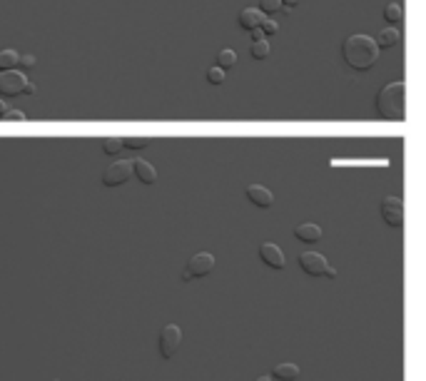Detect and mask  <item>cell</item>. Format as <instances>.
Here are the masks:
<instances>
[{
  "label": "cell",
  "mask_w": 426,
  "mask_h": 381,
  "mask_svg": "<svg viewBox=\"0 0 426 381\" xmlns=\"http://www.w3.org/2000/svg\"><path fill=\"white\" fill-rule=\"evenodd\" d=\"M262 6H260V10L267 15V13H279L282 10V0H260Z\"/></svg>",
  "instance_id": "cb8c5ba5"
},
{
  "label": "cell",
  "mask_w": 426,
  "mask_h": 381,
  "mask_svg": "<svg viewBox=\"0 0 426 381\" xmlns=\"http://www.w3.org/2000/svg\"><path fill=\"white\" fill-rule=\"evenodd\" d=\"M399 40H402V33H399L397 28H384L381 30L379 35H376V48H394V45H399Z\"/></svg>",
  "instance_id": "9a60e30c"
},
{
  "label": "cell",
  "mask_w": 426,
  "mask_h": 381,
  "mask_svg": "<svg viewBox=\"0 0 426 381\" xmlns=\"http://www.w3.org/2000/svg\"><path fill=\"white\" fill-rule=\"evenodd\" d=\"M260 30L264 33V38H269V35H277L279 33V23L277 20H272V17H264L260 25Z\"/></svg>",
  "instance_id": "603a6c76"
},
{
  "label": "cell",
  "mask_w": 426,
  "mask_h": 381,
  "mask_svg": "<svg viewBox=\"0 0 426 381\" xmlns=\"http://www.w3.org/2000/svg\"><path fill=\"white\" fill-rule=\"evenodd\" d=\"M212 269H215V257H212L210 252H199V254H194L192 259L185 264L180 277H182V282H192V279L207 277Z\"/></svg>",
  "instance_id": "5b68a950"
},
{
  "label": "cell",
  "mask_w": 426,
  "mask_h": 381,
  "mask_svg": "<svg viewBox=\"0 0 426 381\" xmlns=\"http://www.w3.org/2000/svg\"><path fill=\"white\" fill-rule=\"evenodd\" d=\"M264 13L260 10V8H245V10L239 13V28L242 30H257L262 25V20H264Z\"/></svg>",
  "instance_id": "4fadbf2b"
},
{
  "label": "cell",
  "mask_w": 426,
  "mask_h": 381,
  "mask_svg": "<svg viewBox=\"0 0 426 381\" xmlns=\"http://www.w3.org/2000/svg\"><path fill=\"white\" fill-rule=\"evenodd\" d=\"M132 177V167L127 159H118L108 170L103 172V185L105 187H120V185H125L127 180Z\"/></svg>",
  "instance_id": "ba28073f"
},
{
  "label": "cell",
  "mask_w": 426,
  "mask_h": 381,
  "mask_svg": "<svg viewBox=\"0 0 426 381\" xmlns=\"http://www.w3.org/2000/svg\"><path fill=\"white\" fill-rule=\"evenodd\" d=\"M35 85L28 82L20 70H0V97H15V95H33Z\"/></svg>",
  "instance_id": "3957f363"
},
{
  "label": "cell",
  "mask_w": 426,
  "mask_h": 381,
  "mask_svg": "<svg viewBox=\"0 0 426 381\" xmlns=\"http://www.w3.org/2000/svg\"><path fill=\"white\" fill-rule=\"evenodd\" d=\"M255 381H272V376H257Z\"/></svg>",
  "instance_id": "f546056e"
},
{
  "label": "cell",
  "mask_w": 426,
  "mask_h": 381,
  "mask_svg": "<svg viewBox=\"0 0 426 381\" xmlns=\"http://www.w3.org/2000/svg\"><path fill=\"white\" fill-rule=\"evenodd\" d=\"M122 148H125V145H122V137H105L103 140V152L108 154H118Z\"/></svg>",
  "instance_id": "ffe728a7"
},
{
  "label": "cell",
  "mask_w": 426,
  "mask_h": 381,
  "mask_svg": "<svg viewBox=\"0 0 426 381\" xmlns=\"http://www.w3.org/2000/svg\"><path fill=\"white\" fill-rule=\"evenodd\" d=\"M301 0H282V10H292V8L299 6Z\"/></svg>",
  "instance_id": "4316f807"
},
{
  "label": "cell",
  "mask_w": 426,
  "mask_h": 381,
  "mask_svg": "<svg viewBox=\"0 0 426 381\" xmlns=\"http://www.w3.org/2000/svg\"><path fill=\"white\" fill-rule=\"evenodd\" d=\"M299 374H301V369L297 364H292V361H282V364H277L272 371V376L277 381H297Z\"/></svg>",
  "instance_id": "5bb4252c"
},
{
  "label": "cell",
  "mask_w": 426,
  "mask_h": 381,
  "mask_svg": "<svg viewBox=\"0 0 426 381\" xmlns=\"http://www.w3.org/2000/svg\"><path fill=\"white\" fill-rule=\"evenodd\" d=\"M6 120H10V122H23L25 120V113H20V110H8L6 115H3Z\"/></svg>",
  "instance_id": "d4e9b609"
},
{
  "label": "cell",
  "mask_w": 426,
  "mask_h": 381,
  "mask_svg": "<svg viewBox=\"0 0 426 381\" xmlns=\"http://www.w3.org/2000/svg\"><path fill=\"white\" fill-rule=\"evenodd\" d=\"M376 115L384 120H404V115H406V85L402 80L387 82L376 92Z\"/></svg>",
  "instance_id": "7a4b0ae2"
},
{
  "label": "cell",
  "mask_w": 426,
  "mask_h": 381,
  "mask_svg": "<svg viewBox=\"0 0 426 381\" xmlns=\"http://www.w3.org/2000/svg\"><path fill=\"white\" fill-rule=\"evenodd\" d=\"M247 199L260 210H269L274 205V194L267 187H262V185H250L247 187Z\"/></svg>",
  "instance_id": "30bf717a"
},
{
  "label": "cell",
  "mask_w": 426,
  "mask_h": 381,
  "mask_svg": "<svg viewBox=\"0 0 426 381\" xmlns=\"http://www.w3.org/2000/svg\"><path fill=\"white\" fill-rule=\"evenodd\" d=\"M257 40H264V33H262L260 28H257V30H252V43H257Z\"/></svg>",
  "instance_id": "83f0119b"
},
{
  "label": "cell",
  "mask_w": 426,
  "mask_h": 381,
  "mask_svg": "<svg viewBox=\"0 0 426 381\" xmlns=\"http://www.w3.org/2000/svg\"><path fill=\"white\" fill-rule=\"evenodd\" d=\"M260 259L267 264L269 269H277V272L284 269V264H287L284 262V252L279 250L277 245H272V242H262L260 245Z\"/></svg>",
  "instance_id": "9c48e42d"
},
{
  "label": "cell",
  "mask_w": 426,
  "mask_h": 381,
  "mask_svg": "<svg viewBox=\"0 0 426 381\" xmlns=\"http://www.w3.org/2000/svg\"><path fill=\"white\" fill-rule=\"evenodd\" d=\"M52 381H57V379H52Z\"/></svg>",
  "instance_id": "4dcf8cb0"
},
{
  "label": "cell",
  "mask_w": 426,
  "mask_h": 381,
  "mask_svg": "<svg viewBox=\"0 0 426 381\" xmlns=\"http://www.w3.org/2000/svg\"><path fill=\"white\" fill-rule=\"evenodd\" d=\"M225 78H227V73H225L222 68H217V65L207 70V82H212V85H222V82H225Z\"/></svg>",
  "instance_id": "44dd1931"
},
{
  "label": "cell",
  "mask_w": 426,
  "mask_h": 381,
  "mask_svg": "<svg viewBox=\"0 0 426 381\" xmlns=\"http://www.w3.org/2000/svg\"><path fill=\"white\" fill-rule=\"evenodd\" d=\"M180 344H182V329L177 324H165L162 331H159V339H157V349H159V357L172 359L177 352H180Z\"/></svg>",
  "instance_id": "8992f818"
},
{
  "label": "cell",
  "mask_w": 426,
  "mask_h": 381,
  "mask_svg": "<svg viewBox=\"0 0 426 381\" xmlns=\"http://www.w3.org/2000/svg\"><path fill=\"white\" fill-rule=\"evenodd\" d=\"M381 220L389 224L392 229H399L404 224V202L402 197L392 194V197L381 199Z\"/></svg>",
  "instance_id": "52a82bcc"
},
{
  "label": "cell",
  "mask_w": 426,
  "mask_h": 381,
  "mask_svg": "<svg viewBox=\"0 0 426 381\" xmlns=\"http://www.w3.org/2000/svg\"><path fill=\"white\" fill-rule=\"evenodd\" d=\"M6 113H8V103L3 100V97H0V117H3Z\"/></svg>",
  "instance_id": "f1b7e54d"
},
{
  "label": "cell",
  "mask_w": 426,
  "mask_h": 381,
  "mask_svg": "<svg viewBox=\"0 0 426 381\" xmlns=\"http://www.w3.org/2000/svg\"><path fill=\"white\" fill-rule=\"evenodd\" d=\"M17 60L20 55L15 50H0V70H15Z\"/></svg>",
  "instance_id": "ac0fdd59"
},
{
  "label": "cell",
  "mask_w": 426,
  "mask_h": 381,
  "mask_svg": "<svg viewBox=\"0 0 426 381\" xmlns=\"http://www.w3.org/2000/svg\"><path fill=\"white\" fill-rule=\"evenodd\" d=\"M301 272L309 274L314 279H336V269L327 262V257H322L319 252H301L297 257Z\"/></svg>",
  "instance_id": "277c9868"
},
{
  "label": "cell",
  "mask_w": 426,
  "mask_h": 381,
  "mask_svg": "<svg viewBox=\"0 0 426 381\" xmlns=\"http://www.w3.org/2000/svg\"><path fill=\"white\" fill-rule=\"evenodd\" d=\"M130 167H132V175L137 177V182H142V185L157 182V170L150 165L148 159H132Z\"/></svg>",
  "instance_id": "8fae6325"
},
{
  "label": "cell",
  "mask_w": 426,
  "mask_h": 381,
  "mask_svg": "<svg viewBox=\"0 0 426 381\" xmlns=\"http://www.w3.org/2000/svg\"><path fill=\"white\" fill-rule=\"evenodd\" d=\"M341 57L344 63L349 65L357 73H364V70H371L379 60V48H376L374 38L369 35H349L344 43H341Z\"/></svg>",
  "instance_id": "6da1fadb"
},
{
  "label": "cell",
  "mask_w": 426,
  "mask_h": 381,
  "mask_svg": "<svg viewBox=\"0 0 426 381\" xmlns=\"http://www.w3.org/2000/svg\"><path fill=\"white\" fill-rule=\"evenodd\" d=\"M322 227L314 222H301L294 227V237L299 239V242H307V245H317V242H322Z\"/></svg>",
  "instance_id": "7c38bea8"
},
{
  "label": "cell",
  "mask_w": 426,
  "mask_h": 381,
  "mask_svg": "<svg viewBox=\"0 0 426 381\" xmlns=\"http://www.w3.org/2000/svg\"><path fill=\"white\" fill-rule=\"evenodd\" d=\"M402 17H404V10L399 3H389V6L384 8V20H387V23H402Z\"/></svg>",
  "instance_id": "d6986e66"
},
{
  "label": "cell",
  "mask_w": 426,
  "mask_h": 381,
  "mask_svg": "<svg viewBox=\"0 0 426 381\" xmlns=\"http://www.w3.org/2000/svg\"><path fill=\"white\" fill-rule=\"evenodd\" d=\"M237 65V52L229 50V48H225V50H220V55H217V68L222 70H229Z\"/></svg>",
  "instance_id": "2e32d148"
},
{
  "label": "cell",
  "mask_w": 426,
  "mask_h": 381,
  "mask_svg": "<svg viewBox=\"0 0 426 381\" xmlns=\"http://www.w3.org/2000/svg\"><path fill=\"white\" fill-rule=\"evenodd\" d=\"M269 43H267V38L264 40H257V43H252L250 45V55L255 57V60H267V55H269Z\"/></svg>",
  "instance_id": "e0dca14e"
},
{
  "label": "cell",
  "mask_w": 426,
  "mask_h": 381,
  "mask_svg": "<svg viewBox=\"0 0 426 381\" xmlns=\"http://www.w3.org/2000/svg\"><path fill=\"white\" fill-rule=\"evenodd\" d=\"M122 145L127 150H145L150 145V140L148 137H127V140H122Z\"/></svg>",
  "instance_id": "7402d4cb"
},
{
  "label": "cell",
  "mask_w": 426,
  "mask_h": 381,
  "mask_svg": "<svg viewBox=\"0 0 426 381\" xmlns=\"http://www.w3.org/2000/svg\"><path fill=\"white\" fill-rule=\"evenodd\" d=\"M17 65H23V68H35V55H20V60H17Z\"/></svg>",
  "instance_id": "484cf974"
}]
</instances>
